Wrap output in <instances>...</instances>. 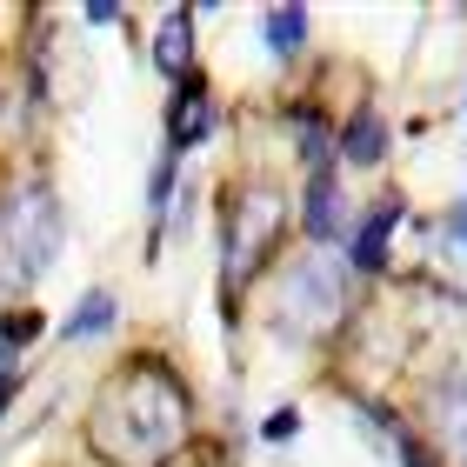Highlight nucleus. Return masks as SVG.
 <instances>
[{
  "label": "nucleus",
  "instance_id": "12",
  "mask_svg": "<svg viewBox=\"0 0 467 467\" xmlns=\"http://www.w3.org/2000/svg\"><path fill=\"white\" fill-rule=\"evenodd\" d=\"M40 334H47L40 307H7V314H0V360H14L20 348H34Z\"/></svg>",
  "mask_w": 467,
  "mask_h": 467
},
{
  "label": "nucleus",
  "instance_id": "15",
  "mask_svg": "<svg viewBox=\"0 0 467 467\" xmlns=\"http://www.w3.org/2000/svg\"><path fill=\"white\" fill-rule=\"evenodd\" d=\"M261 434H267V441H294V434H301V414H294V408H274Z\"/></svg>",
  "mask_w": 467,
  "mask_h": 467
},
{
  "label": "nucleus",
  "instance_id": "6",
  "mask_svg": "<svg viewBox=\"0 0 467 467\" xmlns=\"http://www.w3.org/2000/svg\"><path fill=\"white\" fill-rule=\"evenodd\" d=\"M207 134H214V100H207L201 88V74L194 80H181L174 88V108H167V154H187V147H201Z\"/></svg>",
  "mask_w": 467,
  "mask_h": 467
},
{
  "label": "nucleus",
  "instance_id": "14",
  "mask_svg": "<svg viewBox=\"0 0 467 467\" xmlns=\"http://www.w3.org/2000/svg\"><path fill=\"white\" fill-rule=\"evenodd\" d=\"M287 120H294V134H301V161L314 167V174H321V167H327V154H334V140H327V120L314 114V108H294Z\"/></svg>",
  "mask_w": 467,
  "mask_h": 467
},
{
  "label": "nucleus",
  "instance_id": "8",
  "mask_svg": "<svg viewBox=\"0 0 467 467\" xmlns=\"http://www.w3.org/2000/svg\"><path fill=\"white\" fill-rule=\"evenodd\" d=\"M154 67L167 80H187V67H194V7H167L154 34Z\"/></svg>",
  "mask_w": 467,
  "mask_h": 467
},
{
  "label": "nucleus",
  "instance_id": "4",
  "mask_svg": "<svg viewBox=\"0 0 467 467\" xmlns=\"http://www.w3.org/2000/svg\"><path fill=\"white\" fill-rule=\"evenodd\" d=\"M281 194L274 187H247L241 194V221H234V234H227V281L241 267H261V254L274 247V234H281Z\"/></svg>",
  "mask_w": 467,
  "mask_h": 467
},
{
  "label": "nucleus",
  "instance_id": "13",
  "mask_svg": "<svg viewBox=\"0 0 467 467\" xmlns=\"http://www.w3.org/2000/svg\"><path fill=\"white\" fill-rule=\"evenodd\" d=\"M114 327V294H80V307H74V321L67 327H60V334H67V341H88V334H108Z\"/></svg>",
  "mask_w": 467,
  "mask_h": 467
},
{
  "label": "nucleus",
  "instance_id": "10",
  "mask_svg": "<svg viewBox=\"0 0 467 467\" xmlns=\"http://www.w3.org/2000/svg\"><path fill=\"white\" fill-rule=\"evenodd\" d=\"M341 161H354V167H380V161H388V127H380L374 108H360L341 127Z\"/></svg>",
  "mask_w": 467,
  "mask_h": 467
},
{
  "label": "nucleus",
  "instance_id": "7",
  "mask_svg": "<svg viewBox=\"0 0 467 467\" xmlns=\"http://www.w3.org/2000/svg\"><path fill=\"white\" fill-rule=\"evenodd\" d=\"M400 221H408V207H400V201H380L374 214H368V221L354 227L348 267H354V274H380V267H388V234H394Z\"/></svg>",
  "mask_w": 467,
  "mask_h": 467
},
{
  "label": "nucleus",
  "instance_id": "2",
  "mask_svg": "<svg viewBox=\"0 0 467 467\" xmlns=\"http://www.w3.org/2000/svg\"><path fill=\"white\" fill-rule=\"evenodd\" d=\"M341 314H348V274H341V261L301 254V261L281 267V281H274V327H281L287 341H321V334L341 327Z\"/></svg>",
  "mask_w": 467,
  "mask_h": 467
},
{
  "label": "nucleus",
  "instance_id": "3",
  "mask_svg": "<svg viewBox=\"0 0 467 467\" xmlns=\"http://www.w3.org/2000/svg\"><path fill=\"white\" fill-rule=\"evenodd\" d=\"M60 201L47 187H20V194L0 207V287H34L40 274L54 267L60 254Z\"/></svg>",
  "mask_w": 467,
  "mask_h": 467
},
{
  "label": "nucleus",
  "instance_id": "11",
  "mask_svg": "<svg viewBox=\"0 0 467 467\" xmlns=\"http://www.w3.org/2000/svg\"><path fill=\"white\" fill-rule=\"evenodd\" d=\"M261 27H267V54L274 60H294L307 47V7H267Z\"/></svg>",
  "mask_w": 467,
  "mask_h": 467
},
{
  "label": "nucleus",
  "instance_id": "5",
  "mask_svg": "<svg viewBox=\"0 0 467 467\" xmlns=\"http://www.w3.org/2000/svg\"><path fill=\"white\" fill-rule=\"evenodd\" d=\"M428 434L441 448V467H467V368H454L428 394Z\"/></svg>",
  "mask_w": 467,
  "mask_h": 467
},
{
  "label": "nucleus",
  "instance_id": "16",
  "mask_svg": "<svg viewBox=\"0 0 467 467\" xmlns=\"http://www.w3.org/2000/svg\"><path fill=\"white\" fill-rule=\"evenodd\" d=\"M14 394H20V368H7V374H0V414L14 408Z\"/></svg>",
  "mask_w": 467,
  "mask_h": 467
},
{
  "label": "nucleus",
  "instance_id": "9",
  "mask_svg": "<svg viewBox=\"0 0 467 467\" xmlns=\"http://www.w3.org/2000/svg\"><path fill=\"white\" fill-rule=\"evenodd\" d=\"M301 221H307L314 241H334V234H348V207H341V187H334L327 167L307 181V194H301Z\"/></svg>",
  "mask_w": 467,
  "mask_h": 467
},
{
  "label": "nucleus",
  "instance_id": "1",
  "mask_svg": "<svg viewBox=\"0 0 467 467\" xmlns=\"http://www.w3.org/2000/svg\"><path fill=\"white\" fill-rule=\"evenodd\" d=\"M194 400L161 360H120L88 408V448L108 467H167L187 448Z\"/></svg>",
  "mask_w": 467,
  "mask_h": 467
}]
</instances>
